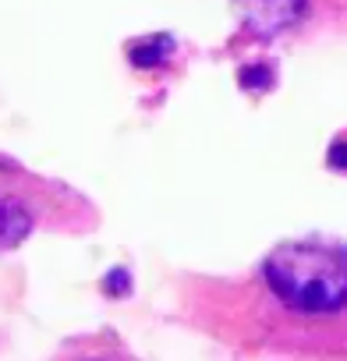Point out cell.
Listing matches in <instances>:
<instances>
[{"mask_svg":"<svg viewBox=\"0 0 347 361\" xmlns=\"http://www.w3.org/2000/svg\"><path fill=\"white\" fill-rule=\"evenodd\" d=\"M89 227L92 209L68 188L36 173H11L0 159V252L22 245L36 227Z\"/></svg>","mask_w":347,"mask_h":361,"instance_id":"obj_2","label":"cell"},{"mask_svg":"<svg viewBox=\"0 0 347 361\" xmlns=\"http://www.w3.org/2000/svg\"><path fill=\"white\" fill-rule=\"evenodd\" d=\"M188 319L227 347L294 361H347V245L298 238L245 276L192 280Z\"/></svg>","mask_w":347,"mask_h":361,"instance_id":"obj_1","label":"cell"},{"mask_svg":"<svg viewBox=\"0 0 347 361\" xmlns=\"http://www.w3.org/2000/svg\"><path fill=\"white\" fill-rule=\"evenodd\" d=\"M47 361H138L114 333H85L64 340Z\"/></svg>","mask_w":347,"mask_h":361,"instance_id":"obj_3","label":"cell"}]
</instances>
